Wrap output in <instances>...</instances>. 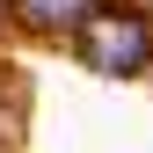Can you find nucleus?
Segmentation results:
<instances>
[{"label": "nucleus", "instance_id": "obj_2", "mask_svg": "<svg viewBox=\"0 0 153 153\" xmlns=\"http://www.w3.org/2000/svg\"><path fill=\"white\" fill-rule=\"evenodd\" d=\"M29 22H95V0H22Z\"/></svg>", "mask_w": 153, "mask_h": 153}, {"label": "nucleus", "instance_id": "obj_1", "mask_svg": "<svg viewBox=\"0 0 153 153\" xmlns=\"http://www.w3.org/2000/svg\"><path fill=\"white\" fill-rule=\"evenodd\" d=\"M80 44H88V66L95 73H139L146 51H153V36H146L139 15H95Z\"/></svg>", "mask_w": 153, "mask_h": 153}]
</instances>
